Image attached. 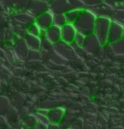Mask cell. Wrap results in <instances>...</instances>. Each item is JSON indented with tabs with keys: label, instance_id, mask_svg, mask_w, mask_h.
Segmentation results:
<instances>
[{
	"label": "cell",
	"instance_id": "cell-2",
	"mask_svg": "<svg viewBox=\"0 0 124 129\" xmlns=\"http://www.w3.org/2000/svg\"><path fill=\"white\" fill-rule=\"evenodd\" d=\"M96 18L90 10H82L80 15L73 23L76 28L81 32L92 31L95 28Z\"/></svg>",
	"mask_w": 124,
	"mask_h": 129
},
{
	"label": "cell",
	"instance_id": "cell-14",
	"mask_svg": "<svg viewBox=\"0 0 124 129\" xmlns=\"http://www.w3.org/2000/svg\"><path fill=\"white\" fill-rule=\"evenodd\" d=\"M123 35H124V34H123Z\"/></svg>",
	"mask_w": 124,
	"mask_h": 129
},
{
	"label": "cell",
	"instance_id": "cell-13",
	"mask_svg": "<svg viewBox=\"0 0 124 129\" xmlns=\"http://www.w3.org/2000/svg\"><path fill=\"white\" fill-rule=\"evenodd\" d=\"M0 1H2V0H0Z\"/></svg>",
	"mask_w": 124,
	"mask_h": 129
},
{
	"label": "cell",
	"instance_id": "cell-10",
	"mask_svg": "<svg viewBox=\"0 0 124 129\" xmlns=\"http://www.w3.org/2000/svg\"><path fill=\"white\" fill-rule=\"evenodd\" d=\"M113 6L114 9H123L124 0H103Z\"/></svg>",
	"mask_w": 124,
	"mask_h": 129
},
{
	"label": "cell",
	"instance_id": "cell-5",
	"mask_svg": "<svg viewBox=\"0 0 124 129\" xmlns=\"http://www.w3.org/2000/svg\"><path fill=\"white\" fill-rule=\"evenodd\" d=\"M89 10L99 17H105L111 16L114 8L107 2L101 1L89 7Z\"/></svg>",
	"mask_w": 124,
	"mask_h": 129
},
{
	"label": "cell",
	"instance_id": "cell-3",
	"mask_svg": "<svg viewBox=\"0 0 124 129\" xmlns=\"http://www.w3.org/2000/svg\"><path fill=\"white\" fill-rule=\"evenodd\" d=\"M30 0H2L4 9L10 15L27 9Z\"/></svg>",
	"mask_w": 124,
	"mask_h": 129
},
{
	"label": "cell",
	"instance_id": "cell-12",
	"mask_svg": "<svg viewBox=\"0 0 124 129\" xmlns=\"http://www.w3.org/2000/svg\"><path fill=\"white\" fill-rule=\"evenodd\" d=\"M4 10H5V9H4V7L2 1H0V12L4 11Z\"/></svg>",
	"mask_w": 124,
	"mask_h": 129
},
{
	"label": "cell",
	"instance_id": "cell-4",
	"mask_svg": "<svg viewBox=\"0 0 124 129\" xmlns=\"http://www.w3.org/2000/svg\"><path fill=\"white\" fill-rule=\"evenodd\" d=\"M49 9V3L46 0H30L27 10L28 13L33 17H37Z\"/></svg>",
	"mask_w": 124,
	"mask_h": 129
},
{
	"label": "cell",
	"instance_id": "cell-9",
	"mask_svg": "<svg viewBox=\"0 0 124 129\" xmlns=\"http://www.w3.org/2000/svg\"><path fill=\"white\" fill-rule=\"evenodd\" d=\"M67 22L66 17L63 13H55L53 15V22L57 26H63Z\"/></svg>",
	"mask_w": 124,
	"mask_h": 129
},
{
	"label": "cell",
	"instance_id": "cell-11",
	"mask_svg": "<svg viewBox=\"0 0 124 129\" xmlns=\"http://www.w3.org/2000/svg\"><path fill=\"white\" fill-rule=\"evenodd\" d=\"M84 5H87L88 6H92L93 5L99 3L101 2L103 0H79Z\"/></svg>",
	"mask_w": 124,
	"mask_h": 129
},
{
	"label": "cell",
	"instance_id": "cell-7",
	"mask_svg": "<svg viewBox=\"0 0 124 129\" xmlns=\"http://www.w3.org/2000/svg\"><path fill=\"white\" fill-rule=\"evenodd\" d=\"M111 17L114 19V21L124 26V9H116L113 12Z\"/></svg>",
	"mask_w": 124,
	"mask_h": 129
},
{
	"label": "cell",
	"instance_id": "cell-8",
	"mask_svg": "<svg viewBox=\"0 0 124 129\" xmlns=\"http://www.w3.org/2000/svg\"><path fill=\"white\" fill-rule=\"evenodd\" d=\"M10 19V15L6 11L0 12V29L9 26Z\"/></svg>",
	"mask_w": 124,
	"mask_h": 129
},
{
	"label": "cell",
	"instance_id": "cell-6",
	"mask_svg": "<svg viewBox=\"0 0 124 129\" xmlns=\"http://www.w3.org/2000/svg\"><path fill=\"white\" fill-rule=\"evenodd\" d=\"M36 24L43 28H49L53 22V16L47 11L39 15L36 18Z\"/></svg>",
	"mask_w": 124,
	"mask_h": 129
},
{
	"label": "cell",
	"instance_id": "cell-1",
	"mask_svg": "<svg viewBox=\"0 0 124 129\" xmlns=\"http://www.w3.org/2000/svg\"><path fill=\"white\" fill-rule=\"evenodd\" d=\"M82 3L79 0H50L49 9L55 13H67L75 9H83Z\"/></svg>",
	"mask_w": 124,
	"mask_h": 129
}]
</instances>
